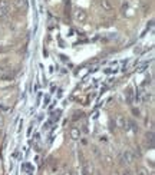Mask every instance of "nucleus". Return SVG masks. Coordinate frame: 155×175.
<instances>
[{
	"label": "nucleus",
	"instance_id": "nucleus-21",
	"mask_svg": "<svg viewBox=\"0 0 155 175\" xmlns=\"http://www.w3.org/2000/svg\"><path fill=\"white\" fill-rule=\"evenodd\" d=\"M0 126H3V118H1V115H0Z\"/></svg>",
	"mask_w": 155,
	"mask_h": 175
},
{
	"label": "nucleus",
	"instance_id": "nucleus-13",
	"mask_svg": "<svg viewBox=\"0 0 155 175\" xmlns=\"http://www.w3.org/2000/svg\"><path fill=\"white\" fill-rule=\"evenodd\" d=\"M126 100H128V102H132V88H128V89H126Z\"/></svg>",
	"mask_w": 155,
	"mask_h": 175
},
{
	"label": "nucleus",
	"instance_id": "nucleus-22",
	"mask_svg": "<svg viewBox=\"0 0 155 175\" xmlns=\"http://www.w3.org/2000/svg\"><path fill=\"white\" fill-rule=\"evenodd\" d=\"M95 175H102V174H101V172H99V171H96V174H95Z\"/></svg>",
	"mask_w": 155,
	"mask_h": 175
},
{
	"label": "nucleus",
	"instance_id": "nucleus-19",
	"mask_svg": "<svg viewBox=\"0 0 155 175\" xmlns=\"http://www.w3.org/2000/svg\"><path fill=\"white\" fill-rule=\"evenodd\" d=\"M122 175H132V171H131V169H125L122 172Z\"/></svg>",
	"mask_w": 155,
	"mask_h": 175
},
{
	"label": "nucleus",
	"instance_id": "nucleus-20",
	"mask_svg": "<svg viewBox=\"0 0 155 175\" xmlns=\"http://www.w3.org/2000/svg\"><path fill=\"white\" fill-rule=\"evenodd\" d=\"M93 154H95V155L99 158V151H98V148H96V146H93Z\"/></svg>",
	"mask_w": 155,
	"mask_h": 175
},
{
	"label": "nucleus",
	"instance_id": "nucleus-11",
	"mask_svg": "<svg viewBox=\"0 0 155 175\" xmlns=\"http://www.w3.org/2000/svg\"><path fill=\"white\" fill-rule=\"evenodd\" d=\"M0 9H10V1L9 0H0Z\"/></svg>",
	"mask_w": 155,
	"mask_h": 175
},
{
	"label": "nucleus",
	"instance_id": "nucleus-4",
	"mask_svg": "<svg viewBox=\"0 0 155 175\" xmlns=\"http://www.w3.org/2000/svg\"><path fill=\"white\" fill-rule=\"evenodd\" d=\"M145 141H147V144L149 145V148L154 146V132H152V131H149V132L145 133Z\"/></svg>",
	"mask_w": 155,
	"mask_h": 175
},
{
	"label": "nucleus",
	"instance_id": "nucleus-10",
	"mask_svg": "<svg viewBox=\"0 0 155 175\" xmlns=\"http://www.w3.org/2000/svg\"><path fill=\"white\" fill-rule=\"evenodd\" d=\"M101 4H102V7L105 9V10H111V9H112V4H111L109 0H102Z\"/></svg>",
	"mask_w": 155,
	"mask_h": 175
},
{
	"label": "nucleus",
	"instance_id": "nucleus-2",
	"mask_svg": "<svg viewBox=\"0 0 155 175\" xmlns=\"http://www.w3.org/2000/svg\"><path fill=\"white\" fill-rule=\"evenodd\" d=\"M128 121L125 119V116L123 115H116V118H115V126H119L121 129H126L128 128Z\"/></svg>",
	"mask_w": 155,
	"mask_h": 175
},
{
	"label": "nucleus",
	"instance_id": "nucleus-3",
	"mask_svg": "<svg viewBox=\"0 0 155 175\" xmlns=\"http://www.w3.org/2000/svg\"><path fill=\"white\" fill-rule=\"evenodd\" d=\"M75 17H76V20H78V22H85V20H86V17H88V15H86V12H85V10L79 9V10L75 13Z\"/></svg>",
	"mask_w": 155,
	"mask_h": 175
},
{
	"label": "nucleus",
	"instance_id": "nucleus-1",
	"mask_svg": "<svg viewBox=\"0 0 155 175\" xmlns=\"http://www.w3.org/2000/svg\"><path fill=\"white\" fill-rule=\"evenodd\" d=\"M134 161H135V154L129 149H125L122 152V162L123 164H126V165H132L134 164Z\"/></svg>",
	"mask_w": 155,
	"mask_h": 175
},
{
	"label": "nucleus",
	"instance_id": "nucleus-17",
	"mask_svg": "<svg viewBox=\"0 0 155 175\" xmlns=\"http://www.w3.org/2000/svg\"><path fill=\"white\" fill-rule=\"evenodd\" d=\"M59 115H60V111H57V112H53V115H52V119H59Z\"/></svg>",
	"mask_w": 155,
	"mask_h": 175
},
{
	"label": "nucleus",
	"instance_id": "nucleus-16",
	"mask_svg": "<svg viewBox=\"0 0 155 175\" xmlns=\"http://www.w3.org/2000/svg\"><path fill=\"white\" fill-rule=\"evenodd\" d=\"M82 118H83V113H82V112H75L73 121H78V119H82Z\"/></svg>",
	"mask_w": 155,
	"mask_h": 175
},
{
	"label": "nucleus",
	"instance_id": "nucleus-23",
	"mask_svg": "<svg viewBox=\"0 0 155 175\" xmlns=\"http://www.w3.org/2000/svg\"><path fill=\"white\" fill-rule=\"evenodd\" d=\"M0 52H3V48H0Z\"/></svg>",
	"mask_w": 155,
	"mask_h": 175
},
{
	"label": "nucleus",
	"instance_id": "nucleus-12",
	"mask_svg": "<svg viewBox=\"0 0 155 175\" xmlns=\"http://www.w3.org/2000/svg\"><path fill=\"white\" fill-rule=\"evenodd\" d=\"M15 6L16 7H26V0H15Z\"/></svg>",
	"mask_w": 155,
	"mask_h": 175
},
{
	"label": "nucleus",
	"instance_id": "nucleus-14",
	"mask_svg": "<svg viewBox=\"0 0 155 175\" xmlns=\"http://www.w3.org/2000/svg\"><path fill=\"white\" fill-rule=\"evenodd\" d=\"M9 15V9H0V19H4Z\"/></svg>",
	"mask_w": 155,
	"mask_h": 175
},
{
	"label": "nucleus",
	"instance_id": "nucleus-18",
	"mask_svg": "<svg viewBox=\"0 0 155 175\" xmlns=\"http://www.w3.org/2000/svg\"><path fill=\"white\" fill-rule=\"evenodd\" d=\"M60 175H73L72 174V171H69V169H66V171H63V172H62V174Z\"/></svg>",
	"mask_w": 155,
	"mask_h": 175
},
{
	"label": "nucleus",
	"instance_id": "nucleus-5",
	"mask_svg": "<svg viewBox=\"0 0 155 175\" xmlns=\"http://www.w3.org/2000/svg\"><path fill=\"white\" fill-rule=\"evenodd\" d=\"M92 169H93V168H92V165H88V164H86V161L82 164V175H90V174H92Z\"/></svg>",
	"mask_w": 155,
	"mask_h": 175
},
{
	"label": "nucleus",
	"instance_id": "nucleus-6",
	"mask_svg": "<svg viewBox=\"0 0 155 175\" xmlns=\"http://www.w3.org/2000/svg\"><path fill=\"white\" fill-rule=\"evenodd\" d=\"M71 138H72V139H79V138H81V131H79V128L73 126V128L71 129Z\"/></svg>",
	"mask_w": 155,
	"mask_h": 175
},
{
	"label": "nucleus",
	"instance_id": "nucleus-7",
	"mask_svg": "<svg viewBox=\"0 0 155 175\" xmlns=\"http://www.w3.org/2000/svg\"><path fill=\"white\" fill-rule=\"evenodd\" d=\"M137 175H151V172H149V169L145 167H138V169H137Z\"/></svg>",
	"mask_w": 155,
	"mask_h": 175
},
{
	"label": "nucleus",
	"instance_id": "nucleus-9",
	"mask_svg": "<svg viewBox=\"0 0 155 175\" xmlns=\"http://www.w3.org/2000/svg\"><path fill=\"white\" fill-rule=\"evenodd\" d=\"M13 78H15V73H12V72L9 70V72H6V73L1 75V81H12Z\"/></svg>",
	"mask_w": 155,
	"mask_h": 175
},
{
	"label": "nucleus",
	"instance_id": "nucleus-15",
	"mask_svg": "<svg viewBox=\"0 0 155 175\" xmlns=\"http://www.w3.org/2000/svg\"><path fill=\"white\" fill-rule=\"evenodd\" d=\"M105 164H106V165H109V167L114 164V161H112V158H111L109 155H106V157H105Z\"/></svg>",
	"mask_w": 155,
	"mask_h": 175
},
{
	"label": "nucleus",
	"instance_id": "nucleus-8",
	"mask_svg": "<svg viewBox=\"0 0 155 175\" xmlns=\"http://www.w3.org/2000/svg\"><path fill=\"white\" fill-rule=\"evenodd\" d=\"M9 70H10V67H9L7 63H6V62H0V75L6 73V72H9Z\"/></svg>",
	"mask_w": 155,
	"mask_h": 175
}]
</instances>
